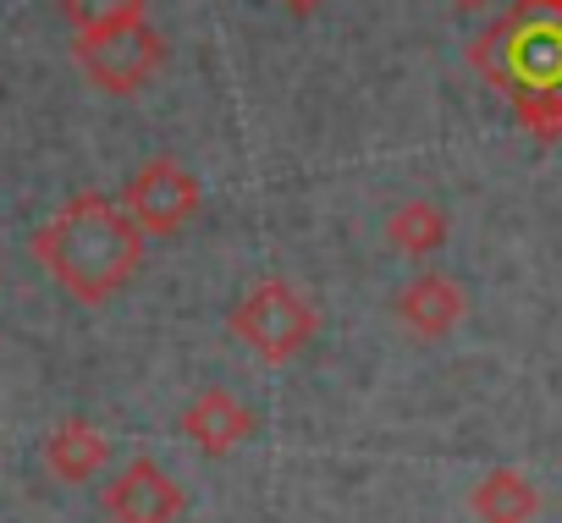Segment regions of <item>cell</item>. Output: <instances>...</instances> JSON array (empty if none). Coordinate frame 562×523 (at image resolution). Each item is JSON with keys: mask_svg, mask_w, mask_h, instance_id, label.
Masks as SVG:
<instances>
[{"mask_svg": "<svg viewBox=\"0 0 562 523\" xmlns=\"http://www.w3.org/2000/svg\"><path fill=\"white\" fill-rule=\"evenodd\" d=\"M144 226L111 193H72L29 242L45 276L83 309L111 304L144 265Z\"/></svg>", "mask_w": 562, "mask_h": 523, "instance_id": "6da1fadb", "label": "cell"}, {"mask_svg": "<svg viewBox=\"0 0 562 523\" xmlns=\"http://www.w3.org/2000/svg\"><path fill=\"white\" fill-rule=\"evenodd\" d=\"M469 67L507 100L535 144H562V12L518 0L485 34L469 39Z\"/></svg>", "mask_w": 562, "mask_h": 523, "instance_id": "7a4b0ae2", "label": "cell"}, {"mask_svg": "<svg viewBox=\"0 0 562 523\" xmlns=\"http://www.w3.org/2000/svg\"><path fill=\"white\" fill-rule=\"evenodd\" d=\"M226 326H232V337H237L248 353H259L265 364H288V359H299V353L321 337V309H315L293 282L265 276V282H254V287L232 304Z\"/></svg>", "mask_w": 562, "mask_h": 523, "instance_id": "3957f363", "label": "cell"}, {"mask_svg": "<svg viewBox=\"0 0 562 523\" xmlns=\"http://www.w3.org/2000/svg\"><path fill=\"white\" fill-rule=\"evenodd\" d=\"M72 61L100 94H138L166 67V39L149 18L105 34H72Z\"/></svg>", "mask_w": 562, "mask_h": 523, "instance_id": "277c9868", "label": "cell"}, {"mask_svg": "<svg viewBox=\"0 0 562 523\" xmlns=\"http://www.w3.org/2000/svg\"><path fill=\"white\" fill-rule=\"evenodd\" d=\"M122 204H127V215L144 226V237H177V231L199 215L204 187H199V177H193L182 160L155 155V160H144V166L127 177Z\"/></svg>", "mask_w": 562, "mask_h": 523, "instance_id": "5b68a950", "label": "cell"}, {"mask_svg": "<svg viewBox=\"0 0 562 523\" xmlns=\"http://www.w3.org/2000/svg\"><path fill=\"white\" fill-rule=\"evenodd\" d=\"M188 507L182 485L155 463V457H133L105 490H100V512L111 523H177Z\"/></svg>", "mask_w": 562, "mask_h": 523, "instance_id": "8992f818", "label": "cell"}, {"mask_svg": "<svg viewBox=\"0 0 562 523\" xmlns=\"http://www.w3.org/2000/svg\"><path fill=\"white\" fill-rule=\"evenodd\" d=\"M392 315H397V326H403L408 337H419V342H441L447 331L463 326V315H469V293H463L447 271H425V276H414V282L397 293Z\"/></svg>", "mask_w": 562, "mask_h": 523, "instance_id": "52a82bcc", "label": "cell"}, {"mask_svg": "<svg viewBox=\"0 0 562 523\" xmlns=\"http://www.w3.org/2000/svg\"><path fill=\"white\" fill-rule=\"evenodd\" d=\"M182 435H188L204 457H232V452L254 435V413H248L226 386H210V391H199V397L182 408Z\"/></svg>", "mask_w": 562, "mask_h": 523, "instance_id": "ba28073f", "label": "cell"}, {"mask_svg": "<svg viewBox=\"0 0 562 523\" xmlns=\"http://www.w3.org/2000/svg\"><path fill=\"white\" fill-rule=\"evenodd\" d=\"M111 463V441L100 424L89 419H61L45 441V468L61 479V485H89L100 468Z\"/></svg>", "mask_w": 562, "mask_h": 523, "instance_id": "9c48e42d", "label": "cell"}, {"mask_svg": "<svg viewBox=\"0 0 562 523\" xmlns=\"http://www.w3.org/2000/svg\"><path fill=\"white\" fill-rule=\"evenodd\" d=\"M469 512L480 523H529L540 512V490L524 468H491L474 490H469Z\"/></svg>", "mask_w": 562, "mask_h": 523, "instance_id": "30bf717a", "label": "cell"}, {"mask_svg": "<svg viewBox=\"0 0 562 523\" xmlns=\"http://www.w3.org/2000/svg\"><path fill=\"white\" fill-rule=\"evenodd\" d=\"M447 237H452V220H447V209H441L436 198H403V204L386 215V242H392L397 253H408V259L441 253Z\"/></svg>", "mask_w": 562, "mask_h": 523, "instance_id": "8fae6325", "label": "cell"}, {"mask_svg": "<svg viewBox=\"0 0 562 523\" xmlns=\"http://www.w3.org/2000/svg\"><path fill=\"white\" fill-rule=\"evenodd\" d=\"M56 7L72 34H105V29H127L149 18L144 0H56Z\"/></svg>", "mask_w": 562, "mask_h": 523, "instance_id": "7c38bea8", "label": "cell"}, {"mask_svg": "<svg viewBox=\"0 0 562 523\" xmlns=\"http://www.w3.org/2000/svg\"><path fill=\"white\" fill-rule=\"evenodd\" d=\"M281 7L299 12V18H310V12H321V7H326V0H281Z\"/></svg>", "mask_w": 562, "mask_h": 523, "instance_id": "4fadbf2b", "label": "cell"}, {"mask_svg": "<svg viewBox=\"0 0 562 523\" xmlns=\"http://www.w3.org/2000/svg\"><path fill=\"white\" fill-rule=\"evenodd\" d=\"M458 12H480V7H491V0H452Z\"/></svg>", "mask_w": 562, "mask_h": 523, "instance_id": "5bb4252c", "label": "cell"}, {"mask_svg": "<svg viewBox=\"0 0 562 523\" xmlns=\"http://www.w3.org/2000/svg\"><path fill=\"white\" fill-rule=\"evenodd\" d=\"M535 7H557V12H562V0H535Z\"/></svg>", "mask_w": 562, "mask_h": 523, "instance_id": "9a60e30c", "label": "cell"}]
</instances>
